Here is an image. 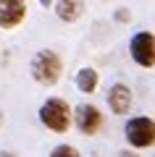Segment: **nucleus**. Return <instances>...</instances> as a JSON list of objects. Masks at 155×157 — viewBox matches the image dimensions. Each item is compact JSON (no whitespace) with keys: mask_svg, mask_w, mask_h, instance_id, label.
Instances as JSON below:
<instances>
[{"mask_svg":"<svg viewBox=\"0 0 155 157\" xmlns=\"http://www.w3.org/2000/svg\"><path fill=\"white\" fill-rule=\"evenodd\" d=\"M39 123L45 126L47 131L53 134H66L71 128V121H74V110L66 100L61 97H47V100L39 105Z\"/></svg>","mask_w":155,"mask_h":157,"instance_id":"nucleus-1","label":"nucleus"},{"mask_svg":"<svg viewBox=\"0 0 155 157\" xmlns=\"http://www.w3.org/2000/svg\"><path fill=\"white\" fill-rule=\"evenodd\" d=\"M29 71H32V78L37 84L53 86V84H58V78L63 73V60H61V55L55 50H47L45 47V50L34 52L32 63H29Z\"/></svg>","mask_w":155,"mask_h":157,"instance_id":"nucleus-2","label":"nucleus"},{"mask_svg":"<svg viewBox=\"0 0 155 157\" xmlns=\"http://www.w3.org/2000/svg\"><path fill=\"white\" fill-rule=\"evenodd\" d=\"M124 136L134 149H150V147H155V121L147 115L129 118L124 126Z\"/></svg>","mask_w":155,"mask_h":157,"instance_id":"nucleus-3","label":"nucleus"},{"mask_svg":"<svg viewBox=\"0 0 155 157\" xmlns=\"http://www.w3.org/2000/svg\"><path fill=\"white\" fill-rule=\"evenodd\" d=\"M129 55L139 68H155V34L153 32H137L129 42Z\"/></svg>","mask_w":155,"mask_h":157,"instance_id":"nucleus-4","label":"nucleus"},{"mask_svg":"<svg viewBox=\"0 0 155 157\" xmlns=\"http://www.w3.org/2000/svg\"><path fill=\"white\" fill-rule=\"evenodd\" d=\"M74 123H76V128L82 131L84 136H95L100 128H103L105 118H103V113H100L97 105L82 102V105H76V110H74Z\"/></svg>","mask_w":155,"mask_h":157,"instance_id":"nucleus-5","label":"nucleus"},{"mask_svg":"<svg viewBox=\"0 0 155 157\" xmlns=\"http://www.w3.org/2000/svg\"><path fill=\"white\" fill-rule=\"evenodd\" d=\"M27 18V0H0V29H11L21 26Z\"/></svg>","mask_w":155,"mask_h":157,"instance_id":"nucleus-6","label":"nucleus"},{"mask_svg":"<svg viewBox=\"0 0 155 157\" xmlns=\"http://www.w3.org/2000/svg\"><path fill=\"white\" fill-rule=\"evenodd\" d=\"M108 107H111L113 115H126L129 107H132V89H129L126 84H121V81H116V84L108 86Z\"/></svg>","mask_w":155,"mask_h":157,"instance_id":"nucleus-7","label":"nucleus"},{"mask_svg":"<svg viewBox=\"0 0 155 157\" xmlns=\"http://www.w3.org/2000/svg\"><path fill=\"white\" fill-rule=\"evenodd\" d=\"M53 8H55V16L61 18V21L76 24L79 18L84 16V11H87V0H55Z\"/></svg>","mask_w":155,"mask_h":157,"instance_id":"nucleus-8","label":"nucleus"},{"mask_svg":"<svg viewBox=\"0 0 155 157\" xmlns=\"http://www.w3.org/2000/svg\"><path fill=\"white\" fill-rule=\"evenodd\" d=\"M76 89L82 92V94H92L95 89H97V84H100V73L95 71V68H89V66H84V68H79L76 71Z\"/></svg>","mask_w":155,"mask_h":157,"instance_id":"nucleus-9","label":"nucleus"},{"mask_svg":"<svg viewBox=\"0 0 155 157\" xmlns=\"http://www.w3.org/2000/svg\"><path fill=\"white\" fill-rule=\"evenodd\" d=\"M50 157H82V155H79V149L71 147V144H58L55 149L50 152Z\"/></svg>","mask_w":155,"mask_h":157,"instance_id":"nucleus-10","label":"nucleus"},{"mask_svg":"<svg viewBox=\"0 0 155 157\" xmlns=\"http://www.w3.org/2000/svg\"><path fill=\"white\" fill-rule=\"evenodd\" d=\"M116 21L118 24H129V21H132V13H129L126 8H118V11H116Z\"/></svg>","mask_w":155,"mask_h":157,"instance_id":"nucleus-11","label":"nucleus"},{"mask_svg":"<svg viewBox=\"0 0 155 157\" xmlns=\"http://www.w3.org/2000/svg\"><path fill=\"white\" fill-rule=\"evenodd\" d=\"M0 157H16L13 152H8V149H0Z\"/></svg>","mask_w":155,"mask_h":157,"instance_id":"nucleus-12","label":"nucleus"},{"mask_svg":"<svg viewBox=\"0 0 155 157\" xmlns=\"http://www.w3.org/2000/svg\"><path fill=\"white\" fill-rule=\"evenodd\" d=\"M118 157H139V155H137V152H121Z\"/></svg>","mask_w":155,"mask_h":157,"instance_id":"nucleus-13","label":"nucleus"},{"mask_svg":"<svg viewBox=\"0 0 155 157\" xmlns=\"http://www.w3.org/2000/svg\"><path fill=\"white\" fill-rule=\"evenodd\" d=\"M55 0H39V6H53Z\"/></svg>","mask_w":155,"mask_h":157,"instance_id":"nucleus-14","label":"nucleus"},{"mask_svg":"<svg viewBox=\"0 0 155 157\" xmlns=\"http://www.w3.org/2000/svg\"><path fill=\"white\" fill-rule=\"evenodd\" d=\"M0 123H3V110H0Z\"/></svg>","mask_w":155,"mask_h":157,"instance_id":"nucleus-15","label":"nucleus"},{"mask_svg":"<svg viewBox=\"0 0 155 157\" xmlns=\"http://www.w3.org/2000/svg\"><path fill=\"white\" fill-rule=\"evenodd\" d=\"M153 157H155V155H153Z\"/></svg>","mask_w":155,"mask_h":157,"instance_id":"nucleus-16","label":"nucleus"}]
</instances>
